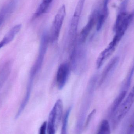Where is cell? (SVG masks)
<instances>
[{
  "instance_id": "cell-1",
  "label": "cell",
  "mask_w": 134,
  "mask_h": 134,
  "mask_svg": "<svg viewBox=\"0 0 134 134\" xmlns=\"http://www.w3.org/2000/svg\"><path fill=\"white\" fill-rule=\"evenodd\" d=\"M134 16V12L129 14L124 12L121 13L118 16L114 27L115 35L111 42L112 44L117 46L133 20Z\"/></svg>"
},
{
  "instance_id": "cell-2",
  "label": "cell",
  "mask_w": 134,
  "mask_h": 134,
  "mask_svg": "<svg viewBox=\"0 0 134 134\" xmlns=\"http://www.w3.org/2000/svg\"><path fill=\"white\" fill-rule=\"evenodd\" d=\"M134 103V86L111 118L112 127L113 128H116L120 122L127 114Z\"/></svg>"
},
{
  "instance_id": "cell-3",
  "label": "cell",
  "mask_w": 134,
  "mask_h": 134,
  "mask_svg": "<svg viewBox=\"0 0 134 134\" xmlns=\"http://www.w3.org/2000/svg\"><path fill=\"white\" fill-rule=\"evenodd\" d=\"M49 42V35L48 32L45 31L43 33L42 35L38 55L34 66L31 69L29 77L30 79H34L35 76L41 69L48 49Z\"/></svg>"
},
{
  "instance_id": "cell-4",
  "label": "cell",
  "mask_w": 134,
  "mask_h": 134,
  "mask_svg": "<svg viewBox=\"0 0 134 134\" xmlns=\"http://www.w3.org/2000/svg\"><path fill=\"white\" fill-rule=\"evenodd\" d=\"M66 15V7L64 5H63L59 9L52 24L49 34V42L54 43L58 40Z\"/></svg>"
},
{
  "instance_id": "cell-5",
  "label": "cell",
  "mask_w": 134,
  "mask_h": 134,
  "mask_svg": "<svg viewBox=\"0 0 134 134\" xmlns=\"http://www.w3.org/2000/svg\"><path fill=\"white\" fill-rule=\"evenodd\" d=\"M98 16V11L94 10L90 16L89 20L86 25L84 27L77 37V42L81 44L85 43L89 34L93 27L97 23Z\"/></svg>"
},
{
  "instance_id": "cell-6",
  "label": "cell",
  "mask_w": 134,
  "mask_h": 134,
  "mask_svg": "<svg viewBox=\"0 0 134 134\" xmlns=\"http://www.w3.org/2000/svg\"><path fill=\"white\" fill-rule=\"evenodd\" d=\"M70 64L67 62L62 63L57 72L56 83L59 90H62L66 83L71 69Z\"/></svg>"
},
{
  "instance_id": "cell-7",
  "label": "cell",
  "mask_w": 134,
  "mask_h": 134,
  "mask_svg": "<svg viewBox=\"0 0 134 134\" xmlns=\"http://www.w3.org/2000/svg\"><path fill=\"white\" fill-rule=\"evenodd\" d=\"M18 0H10L0 10V26L6 19L15 11L18 5Z\"/></svg>"
},
{
  "instance_id": "cell-8",
  "label": "cell",
  "mask_w": 134,
  "mask_h": 134,
  "mask_svg": "<svg viewBox=\"0 0 134 134\" xmlns=\"http://www.w3.org/2000/svg\"><path fill=\"white\" fill-rule=\"evenodd\" d=\"M22 24H19L10 29L0 41V49L10 43L14 39L16 35L20 30Z\"/></svg>"
},
{
  "instance_id": "cell-9",
  "label": "cell",
  "mask_w": 134,
  "mask_h": 134,
  "mask_svg": "<svg viewBox=\"0 0 134 134\" xmlns=\"http://www.w3.org/2000/svg\"><path fill=\"white\" fill-rule=\"evenodd\" d=\"M127 94V90H123L114 100L109 111L108 116L110 119L111 118L122 102L124 100L126 97Z\"/></svg>"
},
{
  "instance_id": "cell-10",
  "label": "cell",
  "mask_w": 134,
  "mask_h": 134,
  "mask_svg": "<svg viewBox=\"0 0 134 134\" xmlns=\"http://www.w3.org/2000/svg\"><path fill=\"white\" fill-rule=\"evenodd\" d=\"M119 57H114L107 64L102 74L100 81H99V85H101L104 83L106 79L108 78L109 74L115 68L119 62Z\"/></svg>"
},
{
  "instance_id": "cell-11",
  "label": "cell",
  "mask_w": 134,
  "mask_h": 134,
  "mask_svg": "<svg viewBox=\"0 0 134 134\" xmlns=\"http://www.w3.org/2000/svg\"><path fill=\"white\" fill-rule=\"evenodd\" d=\"M56 123V110L55 105L50 111L47 126L48 134H55Z\"/></svg>"
},
{
  "instance_id": "cell-12",
  "label": "cell",
  "mask_w": 134,
  "mask_h": 134,
  "mask_svg": "<svg viewBox=\"0 0 134 134\" xmlns=\"http://www.w3.org/2000/svg\"><path fill=\"white\" fill-rule=\"evenodd\" d=\"M53 0H42L33 16V19H35L48 11Z\"/></svg>"
},
{
  "instance_id": "cell-13",
  "label": "cell",
  "mask_w": 134,
  "mask_h": 134,
  "mask_svg": "<svg viewBox=\"0 0 134 134\" xmlns=\"http://www.w3.org/2000/svg\"><path fill=\"white\" fill-rule=\"evenodd\" d=\"M54 105L56 107V129L59 127L60 124L61 119L63 117V104L61 99H58L55 103Z\"/></svg>"
},
{
  "instance_id": "cell-14",
  "label": "cell",
  "mask_w": 134,
  "mask_h": 134,
  "mask_svg": "<svg viewBox=\"0 0 134 134\" xmlns=\"http://www.w3.org/2000/svg\"><path fill=\"white\" fill-rule=\"evenodd\" d=\"M111 127L107 120H104L100 124L97 134H111Z\"/></svg>"
},
{
  "instance_id": "cell-15",
  "label": "cell",
  "mask_w": 134,
  "mask_h": 134,
  "mask_svg": "<svg viewBox=\"0 0 134 134\" xmlns=\"http://www.w3.org/2000/svg\"><path fill=\"white\" fill-rule=\"evenodd\" d=\"M71 110V108H69L66 111L64 115L63 116L61 134H67V133L68 121L69 117Z\"/></svg>"
},
{
  "instance_id": "cell-16",
  "label": "cell",
  "mask_w": 134,
  "mask_h": 134,
  "mask_svg": "<svg viewBox=\"0 0 134 134\" xmlns=\"http://www.w3.org/2000/svg\"><path fill=\"white\" fill-rule=\"evenodd\" d=\"M124 134H134V111L129 119Z\"/></svg>"
},
{
  "instance_id": "cell-17",
  "label": "cell",
  "mask_w": 134,
  "mask_h": 134,
  "mask_svg": "<svg viewBox=\"0 0 134 134\" xmlns=\"http://www.w3.org/2000/svg\"><path fill=\"white\" fill-rule=\"evenodd\" d=\"M85 1V0H79L76 7L73 15L80 17V15H81L83 9Z\"/></svg>"
},
{
  "instance_id": "cell-18",
  "label": "cell",
  "mask_w": 134,
  "mask_h": 134,
  "mask_svg": "<svg viewBox=\"0 0 134 134\" xmlns=\"http://www.w3.org/2000/svg\"><path fill=\"white\" fill-rule=\"evenodd\" d=\"M96 113V110L95 109H93L91 112L90 113L89 115L87 116V118L86 120V122L85 124V127L86 128L89 126L91 119H92L93 117L94 116V115Z\"/></svg>"
},
{
  "instance_id": "cell-19",
  "label": "cell",
  "mask_w": 134,
  "mask_h": 134,
  "mask_svg": "<svg viewBox=\"0 0 134 134\" xmlns=\"http://www.w3.org/2000/svg\"><path fill=\"white\" fill-rule=\"evenodd\" d=\"M47 123L46 121L44 122L39 129V134H46V130H47Z\"/></svg>"
}]
</instances>
